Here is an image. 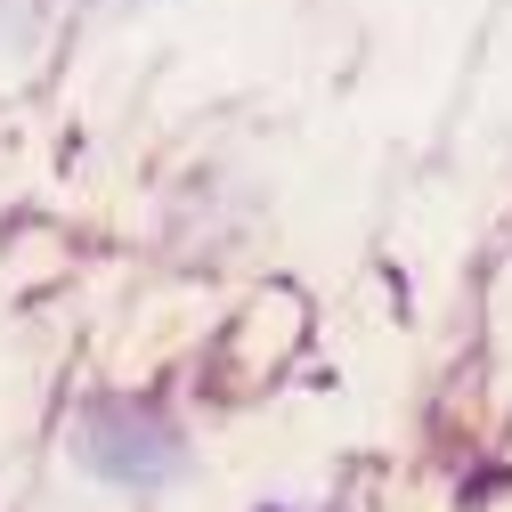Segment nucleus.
I'll use <instances>...</instances> for the list:
<instances>
[{
	"instance_id": "f257e3e1",
	"label": "nucleus",
	"mask_w": 512,
	"mask_h": 512,
	"mask_svg": "<svg viewBox=\"0 0 512 512\" xmlns=\"http://www.w3.org/2000/svg\"><path fill=\"white\" fill-rule=\"evenodd\" d=\"M82 456H90V472H106V480H122V488H155V480L179 472V439H171L155 415H139V407H98Z\"/></svg>"
}]
</instances>
